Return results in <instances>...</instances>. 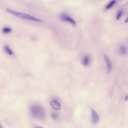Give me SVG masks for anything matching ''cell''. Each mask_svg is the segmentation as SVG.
<instances>
[{
	"label": "cell",
	"mask_w": 128,
	"mask_h": 128,
	"mask_svg": "<svg viewBox=\"0 0 128 128\" xmlns=\"http://www.w3.org/2000/svg\"><path fill=\"white\" fill-rule=\"evenodd\" d=\"M4 49L5 52L9 55H11L13 54V52L8 46L6 45L5 46Z\"/></svg>",
	"instance_id": "cell-8"
},
{
	"label": "cell",
	"mask_w": 128,
	"mask_h": 128,
	"mask_svg": "<svg viewBox=\"0 0 128 128\" xmlns=\"http://www.w3.org/2000/svg\"><path fill=\"white\" fill-rule=\"evenodd\" d=\"M6 11L9 13L12 14L20 18L35 21L38 22H42V21L39 19L27 14L16 11H15L9 9H7Z\"/></svg>",
	"instance_id": "cell-2"
},
{
	"label": "cell",
	"mask_w": 128,
	"mask_h": 128,
	"mask_svg": "<svg viewBox=\"0 0 128 128\" xmlns=\"http://www.w3.org/2000/svg\"><path fill=\"white\" fill-rule=\"evenodd\" d=\"M116 2V1L115 0L111 1L107 5L106 8L107 9L110 8L113 6Z\"/></svg>",
	"instance_id": "cell-11"
},
{
	"label": "cell",
	"mask_w": 128,
	"mask_h": 128,
	"mask_svg": "<svg viewBox=\"0 0 128 128\" xmlns=\"http://www.w3.org/2000/svg\"><path fill=\"white\" fill-rule=\"evenodd\" d=\"M0 128H3L1 124L0 125Z\"/></svg>",
	"instance_id": "cell-17"
},
{
	"label": "cell",
	"mask_w": 128,
	"mask_h": 128,
	"mask_svg": "<svg viewBox=\"0 0 128 128\" xmlns=\"http://www.w3.org/2000/svg\"><path fill=\"white\" fill-rule=\"evenodd\" d=\"M90 58L88 55H85L83 57L82 60V63L83 66H87L90 63Z\"/></svg>",
	"instance_id": "cell-7"
},
{
	"label": "cell",
	"mask_w": 128,
	"mask_h": 128,
	"mask_svg": "<svg viewBox=\"0 0 128 128\" xmlns=\"http://www.w3.org/2000/svg\"><path fill=\"white\" fill-rule=\"evenodd\" d=\"M92 122L94 124H97L99 120V116L95 110L92 109Z\"/></svg>",
	"instance_id": "cell-5"
},
{
	"label": "cell",
	"mask_w": 128,
	"mask_h": 128,
	"mask_svg": "<svg viewBox=\"0 0 128 128\" xmlns=\"http://www.w3.org/2000/svg\"><path fill=\"white\" fill-rule=\"evenodd\" d=\"M50 105L51 107L55 110H59L61 108L60 104L56 100H53L50 103Z\"/></svg>",
	"instance_id": "cell-6"
},
{
	"label": "cell",
	"mask_w": 128,
	"mask_h": 128,
	"mask_svg": "<svg viewBox=\"0 0 128 128\" xmlns=\"http://www.w3.org/2000/svg\"><path fill=\"white\" fill-rule=\"evenodd\" d=\"M122 11L121 10L118 11L117 14L116 19L117 20H119L121 18L122 14Z\"/></svg>",
	"instance_id": "cell-12"
},
{
	"label": "cell",
	"mask_w": 128,
	"mask_h": 128,
	"mask_svg": "<svg viewBox=\"0 0 128 128\" xmlns=\"http://www.w3.org/2000/svg\"><path fill=\"white\" fill-rule=\"evenodd\" d=\"M120 51L121 54L123 55H126L127 53V50L124 46L122 45L120 47Z\"/></svg>",
	"instance_id": "cell-9"
},
{
	"label": "cell",
	"mask_w": 128,
	"mask_h": 128,
	"mask_svg": "<svg viewBox=\"0 0 128 128\" xmlns=\"http://www.w3.org/2000/svg\"><path fill=\"white\" fill-rule=\"evenodd\" d=\"M52 118L54 119H56L58 117L57 114L55 113H52L51 115Z\"/></svg>",
	"instance_id": "cell-13"
},
{
	"label": "cell",
	"mask_w": 128,
	"mask_h": 128,
	"mask_svg": "<svg viewBox=\"0 0 128 128\" xmlns=\"http://www.w3.org/2000/svg\"><path fill=\"white\" fill-rule=\"evenodd\" d=\"M60 17L61 20L64 21L68 22L74 26L76 25L75 21L67 14L64 13L61 14Z\"/></svg>",
	"instance_id": "cell-3"
},
{
	"label": "cell",
	"mask_w": 128,
	"mask_h": 128,
	"mask_svg": "<svg viewBox=\"0 0 128 128\" xmlns=\"http://www.w3.org/2000/svg\"><path fill=\"white\" fill-rule=\"evenodd\" d=\"M30 110V114L33 118L40 120H44L46 119L45 111L41 106L37 104L32 105Z\"/></svg>",
	"instance_id": "cell-1"
},
{
	"label": "cell",
	"mask_w": 128,
	"mask_h": 128,
	"mask_svg": "<svg viewBox=\"0 0 128 128\" xmlns=\"http://www.w3.org/2000/svg\"><path fill=\"white\" fill-rule=\"evenodd\" d=\"M125 100L126 101H128V95L126 96L125 98Z\"/></svg>",
	"instance_id": "cell-14"
},
{
	"label": "cell",
	"mask_w": 128,
	"mask_h": 128,
	"mask_svg": "<svg viewBox=\"0 0 128 128\" xmlns=\"http://www.w3.org/2000/svg\"><path fill=\"white\" fill-rule=\"evenodd\" d=\"M125 22L126 23H127L128 22V17L125 20Z\"/></svg>",
	"instance_id": "cell-15"
},
{
	"label": "cell",
	"mask_w": 128,
	"mask_h": 128,
	"mask_svg": "<svg viewBox=\"0 0 128 128\" xmlns=\"http://www.w3.org/2000/svg\"><path fill=\"white\" fill-rule=\"evenodd\" d=\"M35 128H43L40 127L38 126V127H36Z\"/></svg>",
	"instance_id": "cell-16"
},
{
	"label": "cell",
	"mask_w": 128,
	"mask_h": 128,
	"mask_svg": "<svg viewBox=\"0 0 128 128\" xmlns=\"http://www.w3.org/2000/svg\"><path fill=\"white\" fill-rule=\"evenodd\" d=\"M104 59L107 66V73L109 74L112 68V64L107 56L106 54L104 56Z\"/></svg>",
	"instance_id": "cell-4"
},
{
	"label": "cell",
	"mask_w": 128,
	"mask_h": 128,
	"mask_svg": "<svg viewBox=\"0 0 128 128\" xmlns=\"http://www.w3.org/2000/svg\"><path fill=\"white\" fill-rule=\"evenodd\" d=\"M12 31V30L10 28L8 27H5L3 29L2 32L4 34H7L10 33Z\"/></svg>",
	"instance_id": "cell-10"
}]
</instances>
